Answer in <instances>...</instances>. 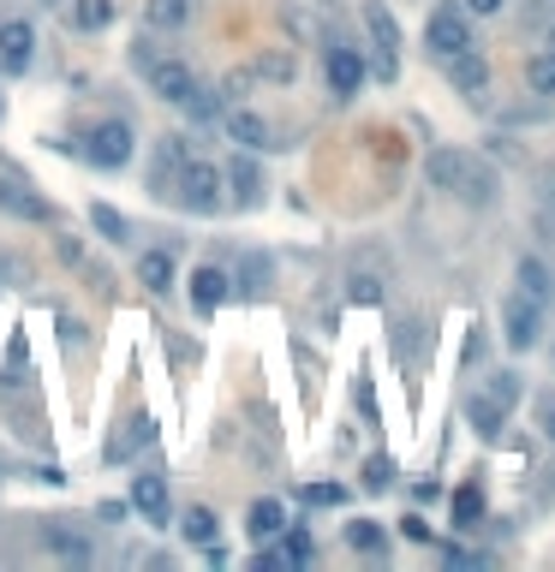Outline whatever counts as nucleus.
<instances>
[{"instance_id": "obj_5", "label": "nucleus", "mask_w": 555, "mask_h": 572, "mask_svg": "<svg viewBox=\"0 0 555 572\" xmlns=\"http://www.w3.org/2000/svg\"><path fill=\"white\" fill-rule=\"evenodd\" d=\"M227 137H233L239 149H251V156L281 149V144H275V132H269V120H263V113H251L245 101H233V108H227Z\"/></svg>"}, {"instance_id": "obj_3", "label": "nucleus", "mask_w": 555, "mask_h": 572, "mask_svg": "<svg viewBox=\"0 0 555 572\" xmlns=\"http://www.w3.org/2000/svg\"><path fill=\"white\" fill-rule=\"evenodd\" d=\"M424 42H431V54H443V60L466 54V48H472V24H466V12L460 7H436L431 19H424Z\"/></svg>"}, {"instance_id": "obj_17", "label": "nucleus", "mask_w": 555, "mask_h": 572, "mask_svg": "<svg viewBox=\"0 0 555 572\" xmlns=\"http://www.w3.org/2000/svg\"><path fill=\"white\" fill-rule=\"evenodd\" d=\"M91 227L108 239V245H132V221H125L113 203H91Z\"/></svg>"}, {"instance_id": "obj_35", "label": "nucleus", "mask_w": 555, "mask_h": 572, "mask_svg": "<svg viewBox=\"0 0 555 572\" xmlns=\"http://www.w3.org/2000/svg\"><path fill=\"white\" fill-rule=\"evenodd\" d=\"M352 299L376 304V299H383V281H376V275H352Z\"/></svg>"}, {"instance_id": "obj_27", "label": "nucleus", "mask_w": 555, "mask_h": 572, "mask_svg": "<svg viewBox=\"0 0 555 572\" xmlns=\"http://www.w3.org/2000/svg\"><path fill=\"white\" fill-rule=\"evenodd\" d=\"M520 292H526V299H538V304L555 292V287H550V269H544L538 257H520Z\"/></svg>"}, {"instance_id": "obj_14", "label": "nucleus", "mask_w": 555, "mask_h": 572, "mask_svg": "<svg viewBox=\"0 0 555 572\" xmlns=\"http://www.w3.org/2000/svg\"><path fill=\"white\" fill-rule=\"evenodd\" d=\"M251 78H263V84H293V78H299V60L287 54V48H263V54L251 60Z\"/></svg>"}, {"instance_id": "obj_11", "label": "nucleus", "mask_w": 555, "mask_h": 572, "mask_svg": "<svg viewBox=\"0 0 555 572\" xmlns=\"http://www.w3.org/2000/svg\"><path fill=\"white\" fill-rule=\"evenodd\" d=\"M466 149H448V144H436L431 156H424V180H431L436 191H460V173H466Z\"/></svg>"}, {"instance_id": "obj_30", "label": "nucleus", "mask_w": 555, "mask_h": 572, "mask_svg": "<svg viewBox=\"0 0 555 572\" xmlns=\"http://www.w3.org/2000/svg\"><path fill=\"white\" fill-rule=\"evenodd\" d=\"M347 543H352V549H364V555H371V549H383V525H371V519H352Z\"/></svg>"}, {"instance_id": "obj_2", "label": "nucleus", "mask_w": 555, "mask_h": 572, "mask_svg": "<svg viewBox=\"0 0 555 572\" xmlns=\"http://www.w3.org/2000/svg\"><path fill=\"white\" fill-rule=\"evenodd\" d=\"M173 197H180L192 215H221V209H227L221 173L209 168V161H185V168H180V191H173Z\"/></svg>"}, {"instance_id": "obj_21", "label": "nucleus", "mask_w": 555, "mask_h": 572, "mask_svg": "<svg viewBox=\"0 0 555 572\" xmlns=\"http://www.w3.org/2000/svg\"><path fill=\"white\" fill-rule=\"evenodd\" d=\"M227 180H233V191L245 203H257V191H263V173H257V161H251V149L245 156H233V168H227Z\"/></svg>"}, {"instance_id": "obj_29", "label": "nucleus", "mask_w": 555, "mask_h": 572, "mask_svg": "<svg viewBox=\"0 0 555 572\" xmlns=\"http://www.w3.org/2000/svg\"><path fill=\"white\" fill-rule=\"evenodd\" d=\"M180 531H185V543H197V549H209V543H216V513H204V507H192Z\"/></svg>"}, {"instance_id": "obj_33", "label": "nucleus", "mask_w": 555, "mask_h": 572, "mask_svg": "<svg viewBox=\"0 0 555 572\" xmlns=\"http://www.w3.org/2000/svg\"><path fill=\"white\" fill-rule=\"evenodd\" d=\"M395 483V460H371L364 465V489H388Z\"/></svg>"}, {"instance_id": "obj_28", "label": "nucleus", "mask_w": 555, "mask_h": 572, "mask_svg": "<svg viewBox=\"0 0 555 572\" xmlns=\"http://www.w3.org/2000/svg\"><path fill=\"white\" fill-rule=\"evenodd\" d=\"M364 24H371L376 48H400V24H395V12L388 7H364Z\"/></svg>"}, {"instance_id": "obj_34", "label": "nucleus", "mask_w": 555, "mask_h": 572, "mask_svg": "<svg viewBox=\"0 0 555 572\" xmlns=\"http://www.w3.org/2000/svg\"><path fill=\"white\" fill-rule=\"evenodd\" d=\"M156 60H161V42H149V36H137V48H132V66H137V72H149V66H156Z\"/></svg>"}, {"instance_id": "obj_18", "label": "nucleus", "mask_w": 555, "mask_h": 572, "mask_svg": "<svg viewBox=\"0 0 555 572\" xmlns=\"http://www.w3.org/2000/svg\"><path fill=\"white\" fill-rule=\"evenodd\" d=\"M137 281L149 292H173V257L168 251H144V257H137Z\"/></svg>"}, {"instance_id": "obj_19", "label": "nucleus", "mask_w": 555, "mask_h": 572, "mask_svg": "<svg viewBox=\"0 0 555 572\" xmlns=\"http://www.w3.org/2000/svg\"><path fill=\"white\" fill-rule=\"evenodd\" d=\"M192 7L197 0H149L144 19L156 24V31H180V24H192Z\"/></svg>"}, {"instance_id": "obj_12", "label": "nucleus", "mask_w": 555, "mask_h": 572, "mask_svg": "<svg viewBox=\"0 0 555 572\" xmlns=\"http://www.w3.org/2000/svg\"><path fill=\"white\" fill-rule=\"evenodd\" d=\"M132 507L144 513V525H168V489H161L156 472H137L132 477Z\"/></svg>"}, {"instance_id": "obj_16", "label": "nucleus", "mask_w": 555, "mask_h": 572, "mask_svg": "<svg viewBox=\"0 0 555 572\" xmlns=\"http://www.w3.org/2000/svg\"><path fill=\"white\" fill-rule=\"evenodd\" d=\"M454 197H466V203H496V173H490L484 161H466L460 191H454Z\"/></svg>"}, {"instance_id": "obj_1", "label": "nucleus", "mask_w": 555, "mask_h": 572, "mask_svg": "<svg viewBox=\"0 0 555 572\" xmlns=\"http://www.w3.org/2000/svg\"><path fill=\"white\" fill-rule=\"evenodd\" d=\"M514 400H520V376H490L484 393H472V405H466V417H472L478 436H496L502 424H508Z\"/></svg>"}, {"instance_id": "obj_4", "label": "nucleus", "mask_w": 555, "mask_h": 572, "mask_svg": "<svg viewBox=\"0 0 555 572\" xmlns=\"http://www.w3.org/2000/svg\"><path fill=\"white\" fill-rule=\"evenodd\" d=\"M502 322H508V346H514V352H532V346H538V334H544V304L520 292V299H508Z\"/></svg>"}, {"instance_id": "obj_20", "label": "nucleus", "mask_w": 555, "mask_h": 572, "mask_svg": "<svg viewBox=\"0 0 555 572\" xmlns=\"http://www.w3.org/2000/svg\"><path fill=\"white\" fill-rule=\"evenodd\" d=\"M233 281L245 287V292H263L275 281V263L263 257V251H245V257H239V269H233Z\"/></svg>"}, {"instance_id": "obj_24", "label": "nucleus", "mask_w": 555, "mask_h": 572, "mask_svg": "<svg viewBox=\"0 0 555 572\" xmlns=\"http://www.w3.org/2000/svg\"><path fill=\"white\" fill-rule=\"evenodd\" d=\"M72 24H79L84 36L108 31V24H113V0H79V7H72Z\"/></svg>"}, {"instance_id": "obj_7", "label": "nucleus", "mask_w": 555, "mask_h": 572, "mask_svg": "<svg viewBox=\"0 0 555 572\" xmlns=\"http://www.w3.org/2000/svg\"><path fill=\"white\" fill-rule=\"evenodd\" d=\"M149 78V96H161V101H173V108H185V96L197 90V78H192V66H180V60H168L161 54L156 66L144 72Z\"/></svg>"}, {"instance_id": "obj_9", "label": "nucleus", "mask_w": 555, "mask_h": 572, "mask_svg": "<svg viewBox=\"0 0 555 572\" xmlns=\"http://www.w3.org/2000/svg\"><path fill=\"white\" fill-rule=\"evenodd\" d=\"M364 84V60L352 54V48H329V96L335 101H352Z\"/></svg>"}, {"instance_id": "obj_37", "label": "nucleus", "mask_w": 555, "mask_h": 572, "mask_svg": "<svg viewBox=\"0 0 555 572\" xmlns=\"http://www.w3.org/2000/svg\"><path fill=\"white\" fill-rule=\"evenodd\" d=\"M466 12H478V19H496L502 0H466Z\"/></svg>"}, {"instance_id": "obj_8", "label": "nucleus", "mask_w": 555, "mask_h": 572, "mask_svg": "<svg viewBox=\"0 0 555 572\" xmlns=\"http://www.w3.org/2000/svg\"><path fill=\"white\" fill-rule=\"evenodd\" d=\"M0 215H12V221H48V197H36L31 185L24 180H7V173H0Z\"/></svg>"}, {"instance_id": "obj_22", "label": "nucleus", "mask_w": 555, "mask_h": 572, "mask_svg": "<svg viewBox=\"0 0 555 572\" xmlns=\"http://www.w3.org/2000/svg\"><path fill=\"white\" fill-rule=\"evenodd\" d=\"M526 84H532L538 96H555V48H538V54L526 60Z\"/></svg>"}, {"instance_id": "obj_10", "label": "nucleus", "mask_w": 555, "mask_h": 572, "mask_svg": "<svg viewBox=\"0 0 555 572\" xmlns=\"http://www.w3.org/2000/svg\"><path fill=\"white\" fill-rule=\"evenodd\" d=\"M31 48H36V31L24 19H7L0 24V66L7 72H24L31 66Z\"/></svg>"}, {"instance_id": "obj_26", "label": "nucleus", "mask_w": 555, "mask_h": 572, "mask_svg": "<svg viewBox=\"0 0 555 572\" xmlns=\"http://www.w3.org/2000/svg\"><path fill=\"white\" fill-rule=\"evenodd\" d=\"M185 161H192V149H185V137H161V144H156V180H168V173H180Z\"/></svg>"}, {"instance_id": "obj_31", "label": "nucleus", "mask_w": 555, "mask_h": 572, "mask_svg": "<svg viewBox=\"0 0 555 572\" xmlns=\"http://www.w3.org/2000/svg\"><path fill=\"white\" fill-rule=\"evenodd\" d=\"M305 501H311V507H340V501H347V489H340V483H311Z\"/></svg>"}, {"instance_id": "obj_13", "label": "nucleus", "mask_w": 555, "mask_h": 572, "mask_svg": "<svg viewBox=\"0 0 555 572\" xmlns=\"http://www.w3.org/2000/svg\"><path fill=\"white\" fill-rule=\"evenodd\" d=\"M448 84H454L460 96H478V90L490 84V66L472 54V48H466V54H454V60H448Z\"/></svg>"}, {"instance_id": "obj_36", "label": "nucleus", "mask_w": 555, "mask_h": 572, "mask_svg": "<svg viewBox=\"0 0 555 572\" xmlns=\"http://www.w3.org/2000/svg\"><path fill=\"white\" fill-rule=\"evenodd\" d=\"M251 84H257L251 72H233V78L221 84V96H227V101H245V96H251Z\"/></svg>"}, {"instance_id": "obj_39", "label": "nucleus", "mask_w": 555, "mask_h": 572, "mask_svg": "<svg viewBox=\"0 0 555 572\" xmlns=\"http://www.w3.org/2000/svg\"><path fill=\"white\" fill-rule=\"evenodd\" d=\"M544 429H550V441H555V393L544 400Z\"/></svg>"}, {"instance_id": "obj_32", "label": "nucleus", "mask_w": 555, "mask_h": 572, "mask_svg": "<svg viewBox=\"0 0 555 572\" xmlns=\"http://www.w3.org/2000/svg\"><path fill=\"white\" fill-rule=\"evenodd\" d=\"M48 549H60V555H72V561H84V537H72V531H48Z\"/></svg>"}, {"instance_id": "obj_6", "label": "nucleus", "mask_w": 555, "mask_h": 572, "mask_svg": "<svg viewBox=\"0 0 555 572\" xmlns=\"http://www.w3.org/2000/svg\"><path fill=\"white\" fill-rule=\"evenodd\" d=\"M91 161L96 168H125L132 161V125L125 120H102L91 132Z\"/></svg>"}, {"instance_id": "obj_23", "label": "nucleus", "mask_w": 555, "mask_h": 572, "mask_svg": "<svg viewBox=\"0 0 555 572\" xmlns=\"http://www.w3.org/2000/svg\"><path fill=\"white\" fill-rule=\"evenodd\" d=\"M281 525H287V507H281V501H257V507H251V525H245V531L263 543V537H275Z\"/></svg>"}, {"instance_id": "obj_25", "label": "nucleus", "mask_w": 555, "mask_h": 572, "mask_svg": "<svg viewBox=\"0 0 555 572\" xmlns=\"http://www.w3.org/2000/svg\"><path fill=\"white\" fill-rule=\"evenodd\" d=\"M478 519H484V495L466 483V489L454 495V531H478Z\"/></svg>"}, {"instance_id": "obj_15", "label": "nucleus", "mask_w": 555, "mask_h": 572, "mask_svg": "<svg viewBox=\"0 0 555 572\" xmlns=\"http://www.w3.org/2000/svg\"><path fill=\"white\" fill-rule=\"evenodd\" d=\"M185 287H192V304H197V311H221V299H227V275L221 269H192V281H185Z\"/></svg>"}, {"instance_id": "obj_38", "label": "nucleus", "mask_w": 555, "mask_h": 572, "mask_svg": "<svg viewBox=\"0 0 555 572\" xmlns=\"http://www.w3.org/2000/svg\"><path fill=\"white\" fill-rule=\"evenodd\" d=\"M0 275H7V281H31V275H24V263H19V257H0Z\"/></svg>"}]
</instances>
